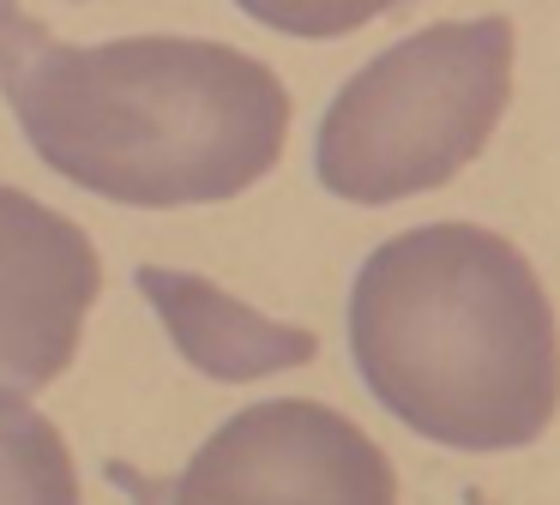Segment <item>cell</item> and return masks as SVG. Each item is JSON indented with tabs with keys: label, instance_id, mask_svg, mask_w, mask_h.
<instances>
[{
	"label": "cell",
	"instance_id": "cell-8",
	"mask_svg": "<svg viewBox=\"0 0 560 505\" xmlns=\"http://www.w3.org/2000/svg\"><path fill=\"white\" fill-rule=\"evenodd\" d=\"M254 24L278 36H302V43H331V36H350L362 24L398 12L404 0H235Z\"/></svg>",
	"mask_w": 560,
	"mask_h": 505
},
{
	"label": "cell",
	"instance_id": "cell-1",
	"mask_svg": "<svg viewBox=\"0 0 560 505\" xmlns=\"http://www.w3.org/2000/svg\"><path fill=\"white\" fill-rule=\"evenodd\" d=\"M0 96L61 180L139 211L242 199L290 139V91L266 60L206 36L79 48L19 0H0Z\"/></svg>",
	"mask_w": 560,
	"mask_h": 505
},
{
	"label": "cell",
	"instance_id": "cell-4",
	"mask_svg": "<svg viewBox=\"0 0 560 505\" xmlns=\"http://www.w3.org/2000/svg\"><path fill=\"white\" fill-rule=\"evenodd\" d=\"M175 505H398V469L343 409L271 397L187 457Z\"/></svg>",
	"mask_w": 560,
	"mask_h": 505
},
{
	"label": "cell",
	"instance_id": "cell-3",
	"mask_svg": "<svg viewBox=\"0 0 560 505\" xmlns=\"http://www.w3.org/2000/svg\"><path fill=\"white\" fill-rule=\"evenodd\" d=\"M512 67L518 36L494 12L422 24L380 48L319 120V187L350 204H398L458 180L506 120Z\"/></svg>",
	"mask_w": 560,
	"mask_h": 505
},
{
	"label": "cell",
	"instance_id": "cell-2",
	"mask_svg": "<svg viewBox=\"0 0 560 505\" xmlns=\"http://www.w3.org/2000/svg\"><path fill=\"white\" fill-rule=\"evenodd\" d=\"M350 355L386 415L446 451H518L560 415V325L536 265L476 223H422L362 259Z\"/></svg>",
	"mask_w": 560,
	"mask_h": 505
},
{
	"label": "cell",
	"instance_id": "cell-10",
	"mask_svg": "<svg viewBox=\"0 0 560 505\" xmlns=\"http://www.w3.org/2000/svg\"><path fill=\"white\" fill-rule=\"evenodd\" d=\"M470 505H482V493H470Z\"/></svg>",
	"mask_w": 560,
	"mask_h": 505
},
{
	"label": "cell",
	"instance_id": "cell-9",
	"mask_svg": "<svg viewBox=\"0 0 560 505\" xmlns=\"http://www.w3.org/2000/svg\"><path fill=\"white\" fill-rule=\"evenodd\" d=\"M109 488H121L127 505H175V475H145L127 457H109Z\"/></svg>",
	"mask_w": 560,
	"mask_h": 505
},
{
	"label": "cell",
	"instance_id": "cell-5",
	"mask_svg": "<svg viewBox=\"0 0 560 505\" xmlns=\"http://www.w3.org/2000/svg\"><path fill=\"white\" fill-rule=\"evenodd\" d=\"M103 265L67 211L0 187V385L49 391L79 355Z\"/></svg>",
	"mask_w": 560,
	"mask_h": 505
},
{
	"label": "cell",
	"instance_id": "cell-6",
	"mask_svg": "<svg viewBox=\"0 0 560 505\" xmlns=\"http://www.w3.org/2000/svg\"><path fill=\"white\" fill-rule=\"evenodd\" d=\"M133 283L145 295V307L158 313V325L170 331L175 355L218 385H254V379H271V373L307 367L319 355V337L307 325L271 319V313L247 307L242 295L218 289L199 271L139 265Z\"/></svg>",
	"mask_w": 560,
	"mask_h": 505
},
{
	"label": "cell",
	"instance_id": "cell-7",
	"mask_svg": "<svg viewBox=\"0 0 560 505\" xmlns=\"http://www.w3.org/2000/svg\"><path fill=\"white\" fill-rule=\"evenodd\" d=\"M0 505H79V469L61 427L7 385H0Z\"/></svg>",
	"mask_w": 560,
	"mask_h": 505
}]
</instances>
